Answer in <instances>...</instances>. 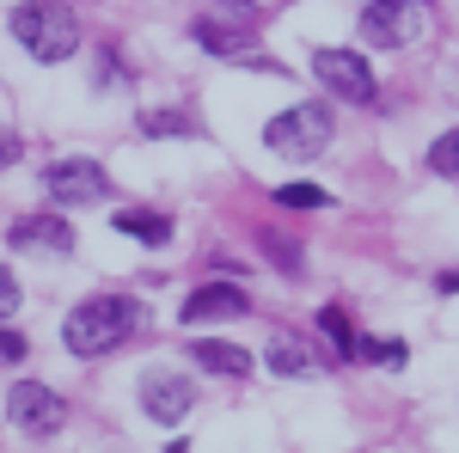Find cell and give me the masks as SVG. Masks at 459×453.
<instances>
[{"label":"cell","mask_w":459,"mask_h":453,"mask_svg":"<svg viewBox=\"0 0 459 453\" xmlns=\"http://www.w3.org/2000/svg\"><path fill=\"white\" fill-rule=\"evenodd\" d=\"M6 240H13V251H49V257H62V251H74V227H62V214H25Z\"/></svg>","instance_id":"30bf717a"},{"label":"cell","mask_w":459,"mask_h":453,"mask_svg":"<svg viewBox=\"0 0 459 453\" xmlns=\"http://www.w3.org/2000/svg\"><path fill=\"white\" fill-rule=\"evenodd\" d=\"M355 355H368V362H386V368H404V344H355Z\"/></svg>","instance_id":"ac0fdd59"},{"label":"cell","mask_w":459,"mask_h":453,"mask_svg":"<svg viewBox=\"0 0 459 453\" xmlns=\"http://www.w3.org/2000/svg\"><path fill=\"white\" fill-rule=\"evenodd\" d=\"M423 31V6H398V0H374L361 6V37L380 43V49H398L404 37Z\"/></svg>","instance_id":"ba28073f"},{"label":"cell","mask_w":459,"mask_h":453,"mask_svg":"<svg viewBox=\"0 0 459 453\" xmlns=\"http://www.w3.org/2000/svg\"><path fill=\"white\" fill-rule=\"evenodd\" d=\"M19 160V135H0V166H13Z\"/></svg>","instance_id":"603a6c76"},{"label":"cell","mask_w":459,"mask_h":453,"mask_svg":"<svg viewBox=\"0 0 459 453\" xmlns=\"http://www.w3.org/2000/svg\"><path fill=\"white\" fill-rule=\"evenodd\" d=\"M13 362H25V337L19 331H0V368H13Z\"/></svg>","instance_id":"44dd1931"},{"label":"cell","mask_w":459,"mask_h":453,"mask_svg":"<svg viewBox=\"0 0 459 453\" xmlns=\"http://www.w3.org/2000/svg\"><path fill=\"white\" fill-rule=\"evenodd\" d=\"M13 37L31 49L37 62H68L80 49V19H74V6L31 0V6H13Z\"/></svg>","instance_id":"7a4b0ae2"},{"label":"cell","mask_w":459,"mask_h":453,"mask_svg":"<svg viewBox=\"0 0 459 453\" xmlns=\"http://www.w3.org/2000/svg\"><path fill=\"white\" fill-rule=\"evenodd\" d=\"M196 43H203L209 56H239V62H251V49H257L251 13H239L233 25H227V19H196Z\"/></svg>","instance_id":"9c48e42d"},{"label":"cell","mask_w":459,"mask_h":453,"mask_svg":"<svg viewBox=\"0 0 459 453\" xmlns=\"http://www.w3.org/2000/svg\"><path fill=\"white\" fill-rule=\"evenodd\" d=\"M6 417L19 423L25 435H56L62 423H68V405H62V392H49V386H37V380H19L13 392H6Z\"/></svg>","instance_id":"8992f818"},{"label":"cell","mask_w":459,"mask_h":453,"mask_svg":"<svg viewBox=\"0 0 459 453\" xmlns=\"http://www.w3.org/2000/svg\"><path fill=\"white\" fill-rule=\"evenodd\" d=\"M166 453H190V448H184V441H172V448H166Z\"/></svg>","instance_id":"cb8c5ba5"},{"label":"cell","mask_w":459,"mask_h":453,"mask_svg":"<svg viewBox=\"0 0 459 453\" xmlns=\"http://www.w3.org/2000/svg\"><path fill=\"white\" fill-rule=\"evenodd\" d=\"M43 190L62 203V209H86V203H105L110 196V178L99 160H56L49 178H43Z\"/></svg>","instance_id":"5b68a950"},{"label":"cell","mask_w":459,"mask_h":453,"mask_svg":"<svg viewBox=\"0 0 459 453\" xmlns=\"http://www.w3.org/2000/svg\"><path fill=\"white\" fill-rule=\"evenodd\" d=\"M331 110L325 105H288L282 117H270V129H264V141H270V153H282V160H318L325 147H331Z\"/></svg>","instance_id":"3957f363"},{"label":"cell","mask_w":459,"mask_h":453,"mask_svg":"<svg viewBox=\"0 0 459 453\" xmlns=\"http://www.w3.org/2000/svg\"><path fill=\"white\" fill-rule=\"evenodd\" d=\"M313 74L325 80L331 99H343V105H374V68H368L355 49H318Z\"/></svg>","instance_id":"277c9868"},{"label":"cell","mask_w":459,"mask_h":453,"mask_svg":"<svg viewBox=\"0 0 459 453\" xmlns=\"http://www.w3.org/2000/svg\"><path fill=\"white\" fill-rule=\"evenodd\" d=\"M264 251H270V257H282L288 270H294V264H300V257H294V245H288V240H276V233H264Z\"/></svg>","instance_id":"7402d4cb"},{"label":"cell","mask_w":459,"mask_h":453,"mask_svg":"<svg viewBox=\"0 0 459 453\" xmlns=\"http://www.w3.org/2000/svg\"><path fill=\"white\" fill-rule=\"evenodd\" d=\"M270 368H276V374H288V380H307V374H318L313 349L300 344L294 331H276V337H270Z\"/></svg>","instance_id":"4fadbf2b"},{"label":"cell","mask_w":459,"mask_h":453,"mask_svg":"<svg viewBox=\"0 0 459 453\" xmlns=\"http://www.w3.org/2000/svg\"><path fill=\"white\" fill-rule=\"evenodd\" d=\"M276 203H282V209H331V196H325L318 184H282Z\"/></svg>","instance_id":"2e32d148"},{"label":"cell","mask_w":459,"mask_h":453,"mask_svg":"<svg viewBox=\"0 0 459 453\" xmlns=\"http://www.w3.org/2000/svg\"><path fill=\"white\" fill-rule=\"evenodd\" d=\"M117 233L135 240V245H172V221L153 214V209H123L117 214Z\"/></svg>","instance_id":"5bb4252c"},{"label":"cell","mask_w":459,"mask_h":453,"mask_svg":"<svg viewBox=\"0 0 459 453\" xmlns=\"http://www.w3.org/2000/svg\"><path fill=\"white\" fill-rule=\"evenodd\" d=\"M147 135H190V123L172 110H147Z\"/></svg>","instance_id":"d6986e66"},{"label":"cell","mask_w":459,"mask_h":453,"mask_svg":"<svg viewBox=\"0 0 459 453\" xmlns=\"http://www.w3.org/2000/svg\"><path fill=\"white\" fill-rule=\"evenodd\" d=\"M318 331L337 344V355H355V331H350V313H343V307H325V313H318Z\"/></svg>","instance_id":"9a60e30c"},{"label":"cell","mask_w":459,"mask_h":453,"mask_svg":"<svg viewBox=\"0 0 459 453\" xmlns=\"http://www.w3.org/2000/svg\"><path fill=\"white\" fill-rule=\"evenodd\" d=\"M13 313H19V276L0 264V318H13Z\"/></svg>","instance_id":"ffe728a7"},{"label":"cell","mask_w":459,"mask_h":453,"mask_svg":"<svg viewBox=\"0 0 459 453\" xmlns=\"http://www.w3.org/2000/svg\"><path fill=\"white\" fill-rule=\"evenodd\" d=\"M190 405H196V386L184 374H172V368H147L142 374V411L153 423H184Z\"/></svg>","instance_id":"52a82bcc"},{"label":"cell","mask_w":459,"mask_h":453,"mask_svg":"<svg viewBox=\"0 0 459 453\" xmlns=\"http://www.w3.org/2000/svg\"><path fill=\"white\" fill-rule=\"evenodd\" d=\"M190 362L209 368V374H227V380L251 374V355L239 344H221V337H196V344H190Z\"/></svg>","instance_id":"7c38bea8"},{"label":"cell","mask_w":459,"mask_h":453,"mask_svg":"<svg viewBox=\"0 0 459 453\" xmlns=\"http://www.w3.org/2000/svg\"><path fill=\"white\" fill-rule=\"evenodd\" d=\"M429 172L435 178H459V135H441L429 147Z\"/></svg>","instance_id":"e0dca14e"},{"label":"cell","mask_w":459,"mask_h":453,"mask_svg":"<svg viewBox=\"0 0 459 453\" xmlns=\"http://www.w3.org/2000/svg\"><path fill=\"white\" fill-rule=\"evenodd\" d=\"M233 313H246V288H233V282H209V288H196V294L184 301V325L233 318Z\"/></svg>","instance_id":"8fae6325"},{"label":"cell","mask_w":459,"mask_h":453,"mask_svg":"<svg viewBox=\"0 0 459 453\" xmlns=\"http://www.w3.org/2000/svg\"><path fill=\"white\" fill-rule=\"evenodd\" d=\"M142 301H129V294H99V301H80L62 325V344L74 355H110V349H123L135 331H142Z\"/></svg>","instance_id":"6da1fadb"}]
</instances>
